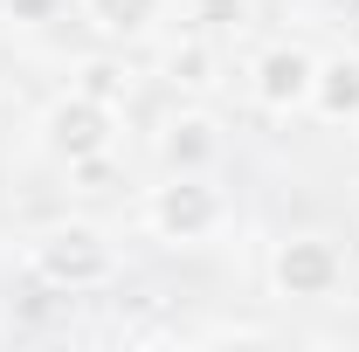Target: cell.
<instances>
[{"label":"cell","instance_id":"cell-9","mask_svg":"<svg viewBox=\"0 0 359 352\" xmlns=\"http://www.w3.org/2000/svg\"><path fill=\"white\" fill-rule=\"evenodd\" d=\"M69 90H83V97H97V104H111V111H118V104H132V69H125L118 55H83Z\"/></svg>","mask_w":359,"mask_h":352},{"label":"cell","instance_id":"cell-10","mask_svg":"<svg viewBox=\"0 0 359 352\" xmlns=\"http://www.w3.org/2000/svg\"><path fill=\"white\" fill-rule=\"evenodd\" d=\"M159 7H166V0H90V21H97L111 42H132V35H145V28L159 21Z\"/></svg>","mask_w":359,"mask_h":352},{"label":"cell","instance_id":"cell-5","mask_svg":"<svg viewBox=\"0 0 359 352\" xmlns=\"http://www.w3.org/2000/svg\"><path fill=\"white\" fill-rule=\"evenodd\" d=\"M311 76H318V55L304 42H269L256 55V69H249V90H256V104L269 118H290V111L311 104Z\"/></svg>","mask_w":359,"mask_h":352},{"label":"cell","instance_id":"cell-12","mask_svg":"<svg viewBox=\"0 0 359 352\" xmlns=\"http://www.w3.org/2000/svg\"><path fill=\"white\" fill-rule=\"evenodd\" d=\"M62 14V0H0V21H14V28H48Z\"/></svg>","mask_w":359,"mask_h":352},{"label":"cell","instance_id":"cell-3","mask_svg":"<svg viewBox=\"0 0 359 352\" xmlns=\"http://www.w3.org/2000/svg\"><path fill=\"white\" fill-rule=\"evenodd\" d=\"M269 290L290 297V304H325L346 290V249L325 235V228H290L276 249H269Z\"/></svg>","mask_w":359,"mask_h":352},{"label":"cell","instance_id":"cell-4","mask_svg":"<svg viewBox=\"0 0 359 352\" xmlns=\"http://www.w3.org/2000/svg\"><path fill=\"white\" fill-rule=\"evenodd\" d=\"M111 138H118V111H111V104H97V97H83V90L55 97V104L42 111V145L62 159V166L104 159V152H111Z\"/></svg>","mask_w":359,"mask_h":352},{"label":"cell","instance_id":"cell-8","mask_svg":"<svg viewBox=\"0 0 359 352\" xmlns=\"http://www.w3.org/2000/svg\"><path fill=\"white\" fill-rule=\"evenodd\" d=\"M159 69H166V83H173V90H215V83H222V55H215V42H208L201 28L180 35V42L166 48Z\"/></svg>","mask_w":359,"mask_h":352},{"label":"cell","instance_id":"cell-7","mask_svg":"<svg viewBox=\"0 0 359 352\" xmlns=\"http://www.w3.org/2000/svg\"><path fill=\"white\" fill-rule=\"evenodd\" d=\"M325 125H359V55H325L311 76V104Z\"/></svg>","mask_w":359,"mask_h":352},{"label":"cell","instance_id":"cell-11","mask_svg":"<svg viewBox=\"0 0 359 352\" xmlns=\"http://www.w3.org/2000/svg\"><path fill=\"white\" fill-rule=\"evenodd\" d=\"M187 21H194L201 35H228V28L249 21V0H187Z\"/></svg>","mask_w":359,"mask_h":352},{"label":"cell","instance_id":"cell-6","mask_svg":"<svg viewBox=\"0 0 359 352\" xmlns=\"http://www.w3.org/2000/svg\"><path fill=\"white\" fill-rule=\"evenodd\" d=\"M152 152H159L166 173H215V159H222V118L215 111H173L159 125Z\"/></svg>","mask_w":359,"mask_h":352},{"label":"cell","instance_id":"cell-2","mask_svg":"<svg viewBox=\"0 0 359 352\" xmlns=\"http://www.w3.org/2000/svg\"><path fill=\"white\" fill-rule=\"evenodd\" d=\"M228 221V194L215 187V173H166L152 194H145V228L173 249H194V242H215Z\"/></svg>","mask_w":359,"mask_h":352},{"label":"cell","instance_id":"cell-1","mask_svg":"<svg viewBox=\"0 0 359 352\" xmlns=\"http://www.w3.org/2000/svg\"><path fill=\"white\" fill-rule=\"evenodd\" d=\"M28 269H35V283L55 290V297H83V290H104L118 276V249L90 221H55V228H42L28 242Z\"/></svg>","mask_w":359,"mask_h":352}]
</instances>
